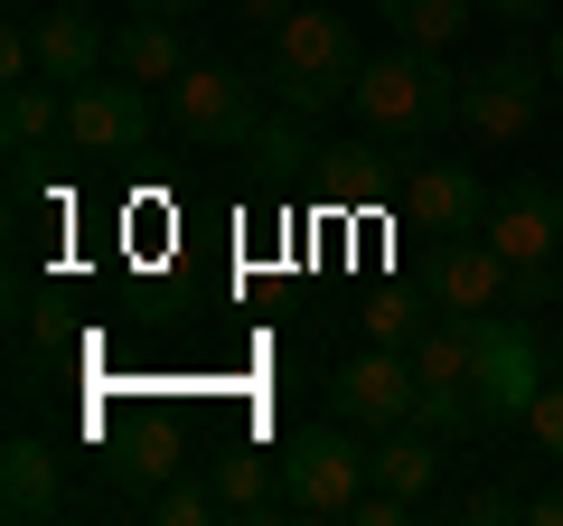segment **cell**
Returning a JSON list of instances; mask_svg holds the SVG:
<instances>
[{
	"mask_svg": "<svg viewBox=\"0 0 563 526\" xmlns=\"http://www.w3.org/2000/svg\"><path fill=\"white\" fill-rule=\"evenodd\" d=\"M357 122L376 132V142H432L451 113H461V76H451L442 57H422V47H385V57L357 66Z\"/></svg>",
	"mask_w": 563,
	"mask_h": 526,
	"instance_id": "cell-1",
	"label": "cell"
},
{
	"mask_svg": "<svg viewBox=\"0 0 563 526\" xmlns=\"http://www.w3.org/2000/svg\"><path fill=\"white\" fill-rule=\"evenodd\" d=\"M366 480H376V451H357V424H347V414L282 442V517H310V526L357 517Z\"/></svg>",
	"mask_w": 563,
	"mask_h": 526,
	"instance_id": "cell-2",
	"label": "cell"
},
{
	"mask_svg": "<svg viewBox=\"0 0 563 526\" xmlns=\"http://www.w3.org/2000/svg\"><path fill=\"white\" fill-rule=\"evenodd\" d=\"M357 29L339 20V10H291V20L273 29V85H282V103L291 113H329V103H347L357 95Z\"/></svg>",
	"mask_w": 563,
	"mask_h": 526,
	"instance_id": "cell-3",
	"label": "cell"
},
{
	"mask_svg": "<svg viewBox=\"0 0 563 526\" xmlns=\"http://www.w3.org/2000/svg\"><path fill=\"white\" fill-rule=\"evenodd\" d=\"M536 385H544L536 329H526V320H507V310H479V320H470V414H479V432L526 424Z\"/></svg>",
	"mask_w": 563,
	"mask_h": 526,
	"instance_id": "cell-4",
	"label": "cell"
},
{
	"mask_svg": "<svg viewBox=\"0 0 563 526\" xmlns=\"http://www.w3.org/2000/svg\"><path fill=\"white\" fill-rule=\"evenodd\" d=\"M141 142H151V85L113 76V66L66 85V151H85V161H132Z\"/></svg>",
	"mask_w": 563,
	"mask_h": 526,
	"instance_id": "cell-5",
	"label": "cell"
},
{
	"mask_svg": "<svg viewBox=\"0 0 563 526\" xmlns=\"http://www.w3.org/2000/svg\"><path fill=\"white\" fill-rule=\"evenodd\" d=\"M329 405H339L357 432L422 424V376H413V348H357V358H347L339 376H329Z\"/></svg>",
	"mask_w": 563,
	"mask_h": 526,
	"instance_id": "cell-6",
	"label": "cell"
},
{
	"mask_svg": "<svg viewBox=\"0 0 563 526\" xmlns=\"http://www.w3.org/2000/svg\"><path fill=\"white\" fill-rule=\"evenodd\" d=\"M544 76H554V66H536L526 47H498L479 76H461V122L479 132V142H526V132H536Z\"/></svg>",
	"mask_w": 563,
	"mask_h": 526,
	"instance_id": "cell-7",
	"label": "cell"
},
{
	"mask_svg": "<svg viewBox=\"0 0 563 526\" xmlns=\"http://www.w3.org/2000/svg\"><path fill=\"white\" fill-rule=\"evenodd\" d=\"M169 113H179L188 142H217V151H254V132H263V103L235 66H188L169 85Z\"/></svg>",
	"mask_w": 563,
	"mask_h": 526,
	"instance_id": "cell-8",
	"label": "cell"
},
{
	"mask_svg": "<svg viewBox=\"0 0 563 526\" xmlns=\"http://www.w3.org/2000/svg\"><path fill=\"white\" fill-rule=\"evenodd\" d=\"M413 376H422V432H479V414H470V320H451V310H432L413 339Z\"/></svg>",
	"mask_w": 563,
	"mask_h": 526,
	"instance_id": "cell-9",
	"label": "cell"
},
{
	"mask_svg": "<svg viewBox=\"0 0 563 526\" xmlns=\"http://www.w3.org/2000/svg\"><path fill=\"white\" fill-rule=\"evenodd\" d=\"M395 198H404V217H413L422 235H479L488 207H498V188H488L479 169H461V161H404Z\"/></svg>",
	"mask_w": 563,
	"mask_h": 526,
	"instance_id": "cell-10",
	"label": "cell"
},
{
	"mask_svg": "<svg viewBox=\"0 0 563 526\" xmlns=\"http://www.w3.org/2000/svg\"><path fill=\"white\" fill-rule=\"evenodd\" d=\"M479 235L498 244L507 263H554L563 254V188L554 179H507Z\"/></svg>",
	"mask_w": 563,
	"mask_h": 526,
	"instance_id": "cell-11",
	"label": "cell"
},
{
	"mask_svg": "<svg viewBox=\"0 0 563 526\" xmlns=\"http://www.w3.org/2000/svg\"><path fill=\"white\" fill-rule=\"evenodd\" d=\"M432 310H451V320L507 310V254L488 235H442L432 244Z\"/></svg>",
	"mask_w": 563,
	"mask_h": 526,
	"instance_id": "cell-12",
	"label": "cell"
},
{
	"mask_svg": "<svg viewBox=\"0 0 563 526\" xmlns=\"http://www.w3.org/2000/svg\"><path fill=\"white\" fill-rule=\"evenodd\" d=\"M57 507H66L57 451H47L38 432H10V451H0V517H10V526H38V517H57Z\"/></svg>",
	"mask_w": 563,
	"mask_h": 526,
	"instance_id": "cell-13",
	"label": "cell"
},
{
	"mask_svg": "<svg viewBox=\"0 0 563 526\" xmlns=\"http://www.w3.org/2000/svg\"><path fill=\"white\" fill-rule=\"evenodd\" d=\"M29 29H38V76L47 85H85V76L113 66V39L95 29V10H66V0H57V10H38Z\"/></svg>",
	"mask_w": 563,
	"mask_h": 526,
	"instance_id": "cell-14",
	"label": "cell"
},
{
	"mask_svg": "<svg viewBox=\"0 0 563 526\" xmlns=\"http://www.w3.org/2000/svg\"><path fill=\"white\" fill-rule=\"evenodd\" d=\"M113 76H132V85H179V76H188L179 20H169V10H132V20L113 29Z\"/></svg>",
	"mask_w": 563,
	"mask_h": 526,
	"instance_id": "cell-15",
	"label": "cell"
},
{
	"mask_svg": "<svg viewBox=\"0 0 563 526\" xmlns=\"http://www.w3.org/2000/svg\"><path fill=\"white\" fill-rule=\"evenodd\" d=\"M376 10L395 29V47H422V57H451L461 29L479 20V0H376Z\"/></svg>",
	"mask_w": 563,
	"mask_h": 526,
	"instance_id": "cell-16",
	"label": "cell"
},
{
	"mask_svg": "<svg viewBox=\"0 0 563 526\" xmlns=\"http://www.w3.org/2000/svg\"><path fill=\"white\" fill-rule=\"evenodd\" d=\"M57 132H66V103L47 95V76L10 85V103H0V142H10V161H38Z\"/></svg>",
	"mask_w": 563,
	"mask_h": 526,
	"instance_id": "cell-17",
	"label": "cell"
},
{
	"mask_svg": "<svg viewBox=\"0 0 563 526\" xmlns=\"http://www.w3.org/2000/svg\"><path fill=\"white\" fill-rule=\"evenodd\" d=\"M432 442H442V432H422V424H395V432H376V480H385V489H404L413 507L432 498V480H442Z\"/></svg>",
	"mask_w": 563,
	"mask_h": 526,
	"instance_id": "cell-18",
	"label": "cell"
},
{
	"mask_svg": "<svg viewBox=\"0 0 563 526\" xmlns=\"http://www.w3.org/2000/svg\"><path fill=\"white\" fill-rule=\"evenodd\" d=\"M217 498H225V517H282V461H263V451H225V461H217Z\"/></svg>",
	"mask_w": 563,
	"mask_h": 526,
	"instance_id": "cell-19",
	"label": "cell"
},
{
	"mask_svg": "<svg viewBox=\"0 0 563 526\" xmlns=\"http://www.w3.org/2000/svg\"><path fill=\"white\" fill-rule=\"evenodd\" d=\"M151 517H161V526H217L225 498L207 480H161V489H151Z\"/></svg>",
	"mask_w": 563,
	"mask_h": 526,
	"instance_id": "cell-20",
	"label": "cell"
},
{
	"mask_svg": "<svg viewBox=\"0 0 563 526\" xmlns=\"http://www.w3.org/2000/svg\"><path fill=\"white\" fill-rule=\"evenodd\" d=\"M357 320H366V339H376V348H413V339H422V310L404 302V292H376Z\"/></svg>",
	"mask_w": 563,
	"mask_h": 526,
	"instance_id": "cell-21",
	"label": "cell"
},
{
	"mask_svg": "<svg viewBox=\"0 0 563 526\" xmlns=\"http://www.w3.org/2000/svg\"><path fill=\"white\" fill-rule=\"evenodd\" d=\"M526 442H536L544 461L563 470V385H554V376H544V385H536V405H526Z\"/></svg>",
	"mask_w": 563,
	"mask_h": 526,
	"instance_id": "cell-22",
	"label": "cell"
},
{
	"mask_svg": "<svg viewBox=\"0 0 563 526\" xmlns=\"http://www.w3.org/2000/svg\"><path fill=\"white\" fill-rule=\"evenodd\" d=\"M461 517H470V526H498V517H526V498H517V489H470Z\"/></svg>",
	"mask_w": 563,
	"mask_h": 526,
	"instance_id": "cell-23",
	"label": "cell"
},
{
	"mask_svg": "<svg viewBox=\"0 0 563 526\" xmlns=\"http://www.w3.org/2000/svg\"><path fill=\"white\" fill-rule=\"evenodd\" d=\"M517 302H554V263H507V310Z\"/></svg>",
	"mask_w": 563,
	"mask_h": 526,
	"instance_id": "cell-24",
	"label": "cell"
},
{
	"mask_svg": "<svg viewBox=\"0 0 563 526\" xmlns=\"http://www.w3.org/2000/svg\"><path fill=\"white\" fill-rule=\"evenodd\" d=\"M488 20H507V29H526V20H544V10H554V0H479Z\"/></svg>",
	"mask_w": 563,
	"mask_h": 526,
	"instance_id": "cell-25",
	"label": "cell"
},
{
	"mask_svg": "<svg viewBox=\"0 0 563 526\" xmlns=\"http://www.w3.org/2000/svg\"><path fill=\"white\" fill-rule=\"evenodd\" d=\"M291 10H301V0H235V20H254V29H282Z\"/></svg>",
	"mask_w": 563,
	"mask_h": 526,
	"instance_id": "cell-26",
	"label": "cell"
},
{
	"mask_svg": "<svg viewBox=\"0 0 563 526\" xmlns=\"http://www.w3.org/2000/svg\"><path fill=\"white\" fill-rule=\"evenodd\" d=\"M526 526H563V489H544V498H526Z\"/></svg>",
	"mask_w": 563,
	"mask_h": 526,
	"instance_id": "cell-27",
	"label": "cell"
},
{
	"mask_svg": "<svg viewBox=\"0 0 563 526\" xmlns=\"http://www.w3.org/2000/svg\"><path fill=\"white\" fill-rule=\"evenodd\" d=\"M122 10H169V20H179V10H198V0H122Z\"/></svg>",
	"mask_w": 563,
	"mask_h": 526,
	"instance_id": "cell-28",
	"label": "cell"
},
{
	"mask_svg": "<svg viewBox=\"0 0 563 526\" xmlns=\"http://www.w3.org/2000/svg\"><path fill=\"white\" fill-rule=\"evenodd\" d=\"M544 66H554V85H563V29H554V47H544Z\"/></svg>",
	"mask_w": 563,
	"mask_h": 526,
	"instance_id": "cell-29",
	"label": "cell"
}]
</instances>
